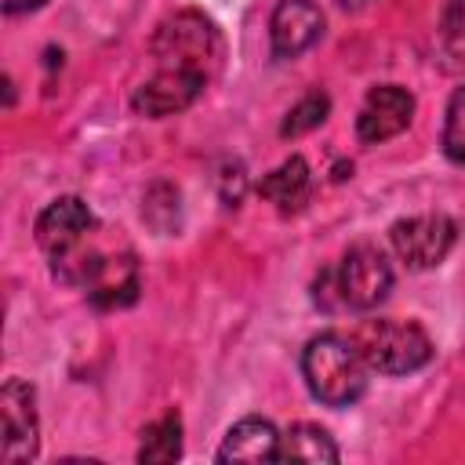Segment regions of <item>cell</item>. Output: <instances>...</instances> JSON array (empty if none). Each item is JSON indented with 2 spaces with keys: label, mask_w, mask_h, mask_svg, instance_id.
Segmentation results:
<instances>
[{
  "label": "cell",
  "mask_w": 465,
  "mask_h": 465,
  "mask_svg": "<svg viewBox=\"0 0 465 465\" xmlns=\"http://www.w3.org/2000/svg\"><path fill=\"white\" fill-rule=\"evenodd\" d=\"M156 73L189 80L207 91V84L222 69V36L218 25L200 11H174L167 15L149 44Z\"/></svg>",
  "instance_id": "6da1fadb"
},
{
  "label": "cell",
  "mask_w": 465,
  "mask_h": 465,
  "mask_svg": "<svg viewBox=\"0 0 465 465\" xmlns=\"http://www.w3.org/2000/svg\"><path fill=\"white\" fill-rule=\"evenodd\" d=\"M367 360L345 334H316L302 349V378L309 392L327 407H352L367 392Z\"/></svg>",
  "instance_id": "7a4b0ae2"
},
{
  "label": "cell",
  "mask_w": 465,
  "mask_h": 465,
  "mask_svg": "<svg viewBox=\"0 0 465 465\" xmlns=\"http://www.w3.org/2000/svg\"><path fill=\"white\" fill-rule=\"evenodd\" d=\"M392 291V265L389 258L371 247V243H356L341 254V262L334 269H327L316 283V302L323 309H352V312H367L378 309Z\"/></svg>",
  "instance_id": "3957f363"
},
{
  "label": "cell",
  "mask_w": 465,
  "mask_h": 465,
  "mask_svg": "<svg viewBox=\"0 0 465 465\" xmlns=\"http://www.w3.org/2000/svg\"><path fill=\"white\" fill-rule=\"evenodd\" d=\"M352 341L378 374H411L432 360L429 334L411 320H363Z\"/></svg>",
  "instance_id": "277c9868"
},
{
  "label": "cell",
  "mask_w": 465,
  "mask_h": 465,
  "mask_svg": "<svg viewBox=\"0 0 465 465\" xmlns=\"http://www.w3.org/2000/svg\"><path fill=\"white\" fill-rule=\"evenodd\" d=\"M40 450V418L36 392L22 378H7L0 389V458L4 461H33Z\"/></svg>",
  "instance_id": "5b68a950"
},
{
  "label": "cell",
  "mask_w": 465,
  "mask_h": 465,
  "mask_svg": "<svg viewBox=\"0 0 465 465\" xmlns=\"http://www.w3.org/2000/svg\"><path fill=\"white\" fill-rule=\"evenodd\" d=\"M389 240H392V251L400 254V262L407 269L421 272V269H436L450 254V247L458 240V225L447 214H414V218L392 222Z\"/></svg>",
  "instance_id": "8992f818"
},
{
  "label": "cell",
  "mask_w": 465,
  "mask_h": 465,
  "mask_svg": "<svg viewBox=\"0 0 465 465\" xmlns=\"http://www.w3.org/2000/svg\"><path fill=\"white\" fill-rule=\"evenodd\" d=\"M411 116H414V94L400 84H381V87L367 91L360 116H356V134H360V142L378 145V142L407 131Z\"/></svg>",
  "instance_id": "52a82bcc"
},
{
  "label": "cell",
  "mask_w": 465,
  "mask_h": 465,
  "mask_svg": "<svg viewBox=\"0 0 465 465\" xmlns=\"http://www.w3.org/2000/svg\"><path fill=\"white\" fill-rule=\"evenodd\" d=\"M98 229V218L80 196H58L36 214V243L47 258L73 251L87 232Z\"/></svg>",
  "instance_id": "ba28073f"
},
{
  "label": "cell",
  "mask_w": 465,
  "mask_h": 465,
  "mask_svg": "<svg viewBox=\"0 0 465 465\" xmlns=\"http://www.w3.org/2000/svg\"><path fill=\"white\" fill-rule=\"evenodd\" d=\"M323 36V11L312 0H280L269 18V44L276 58H298Z\"/></svg>",
  "instance_id": "9c48e42d"
},
{
  "label": "cell",
  "mask_w": 465,
  "mask_h": 465,
  "mask_svg": "<svg viewBox=\"0 0 465 465\" xmlns=\"http://www.w3.org/2000/svg\"><path fill=\"white\" fill-rule=\"evenodd\" d=\"M218 461H247V465L280 461V432L265 418H243L225 432L218 447Z\"/></svg>",
  "instance_id": "30bf717a"
},
{
  "label": "cell",
  "mask_w": 465,
  "mask_h": 465,
  "mask_svg": "<svg viewBox=\"0 0 465 465\" xmlns=\"http://www.w3.org/2000/svg\"><path fill=\"white\" fill-rule=\"evenodd\" d=\"M200 94H203V87H196V84H185V80H174V76L153 73V76H149V80L131 94V105H134V113L160 120V116H171V113L189 109Z\"/></svg>",
  "instance_id": "8fae6325"
},
{
  "label": "cell",
  "mask_w": 465,
  "mask_h": 465,
  "mask_svg": "<svg viewBox=\"0 0 465 465\" xmlns=\"http://www.w3.org/2000/svg\"><path fill=\"white\" fill-rule=\"evenodd\" d=\"M258 193L265 200H272L280 211H298L312 193V171L302 156H287L276 171H269L258 182Z\"/></svg>",
  "instance_id": "7c38bea8"
},
{
  "label": "cell",
  "mask_w": 465,
  "mask_h": 465,
  "mask_svg": "<svg viewBox=\"0 0 465 465\" xmlns=\"http://www.w3.org/2000/svg\"><path fill=\"white\" fill-rule=\"evenodd\" d=\"M341 458L334 436L312 421H298L280 436V461H312V465H334Z\"/></svg>",
  "instance_id": "4fadbf2b"
},
{
  "label": "cell",
  "mask_w": 465,
  "mask_h": 465,
  "mask_svg": "<svg viewBox=\"0 0 465 465\" xmlns=\"http://www.w3.org/2000/svg\"><path fill=\"white\" fill-rule=\"evenodd\" d=\"M182 454V418L171 411L142 432L138 461H174Z\"/></svg>",
  "instance_id": "5bb4252c"
},
{
  "label": "cell",
  "mask_w": 465,
  "mask_h": 465,
  "mask_svg": "<svg viewBox=\"0 0 465 465\" xmlns=\"http://www.w3.org/2000/svg\"><path fill=\"white\" fill-rule=\"evenodd\" d=\"M327 113H331V98H327L323 91H309V94H305V98L287 113V120H283L280 134H283V138H298V134H305V131L320 127V124L327 120Z\"/></svg>",
  "instance_id": "9a60e30c"
},
{
  "label": "cell",
  "mask_w": 465,
  "mask_h": 465,
  "mask_svg": "<svg viewBox=\"0 0 465 465\" xmlns=\"http://www.w3.org/2000/svg\"><path fill=\"white\" fill-rule=\"evenodd\" d=\"M443 153L454 163H465V87L454 91L450 105H447V120H443Z\"/></svg>",
  "instance_id": "2e32d148"
},
{
  "label": "cell",
  "mask_w": 465,
  "mask_h": 465,
  "mask_svg": "<svg viewBox=\"0 0 465 465\" xmlns=\"http://www.w3.org/2000/svg\"><path fill=\"white\" fill-rule=\"evenodd\" d=\"M243 167L240 163H232V171H225L222 174V200L229 203V207H236L240 203V196H243Z\"/></svg>",
  "instance_id": "e0dca14e"
},
{
  "label": "cell",
  "mask_w": 465,
  "mask_h": 465,
  "mask_svg": "<svg viewBox=\"0 0 465 465\" xmlns=\"http://www.w3.org/2000/svg\"><path fill=\"white\" fill-rule=\"evenodd\" d=\"M36 7H44V0H4L7 15H22V11H36Z\"/></svg>",
  "instance_id": "ac0fdd59"
},
{
  "label": "cell",
  "mask_w": 465,
  "mask_h": 465,
  "mask_svg": "<svg viewBox=\"0 0 465 465\" xmlns=\"http://www.w3.org/2000/svg\"><path fill=\"white\" fill-rule=\"evenodd\" d=\"M461 4H465V0H450V11L458 15V11H461Z\"/></svg>",
  "instance_id": "d6986e66"
},
{
  "label": "cell",
  "mask_w": 465,
  "mask_h": 465,
  "mask_svg": "<svg viewBox=\"0 0 465 465\" xmlns=\"http://www.w3.org/2000/svg\"><path fill=\"white\" fill-rule=\"evenodd\" d=\"M345 4H349V0H345Z\"/></svg>",
  "instance_id": "ffe728a7"
}]
</instances>
